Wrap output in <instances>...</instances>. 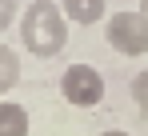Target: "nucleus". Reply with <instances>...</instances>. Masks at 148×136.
<instances>
[{
	"instance_id": "6",
	"label": "nucleus",
	"mask_w": 148,
	"mask_h": 136,
	"mask_svg": "<svg viewBox=\"0 0 148 136\" xmlns=\"http://www.w3.org/2000/svg\"><path fill=\"white\" fill-rule=\"evenodd\" d=\"M20 84V52L0 40V96Z\"/></svg>"
},
{
	"instance_id": "5",
	"label": "nucleus",
	"mask_w": 148,
	"mask_h": 136,
	"mask_svg": "<svg viewBox=\"0 0 148 136\" xmlns=\"http://www.w3.org/2000/svg\"><path fill=\"white\" fill-rule=\"evenodd\" d=\"M0 136H28V112L16 100H0Z\"/></svg>"
},
{
	"instance_id": "10",
	"label": "nucleus",
	"mask_w": 148,
	"mask_h": 136,
	"mask_svg": "<svg viewBox=\"0 0 148 136\" xmlns=\"http://www.w3.org/2000/svg\"><path fill=\"white\" fill-rule=\"evenodd\" d=\"M140 12H144V16H148V0H140Z\"/></svg>"
},
{
	"instance_id": "1",
	"label": "nucleus",
	"mask_w": 148,
	"mask_h": 136,
	"mask_svg": "<svg viewBox=\"0 0 148 136\" xmlns=\"http://www.w3.org/2000/svg\"><path fill=\"white\" fill-rule=\"evenodd\" d=\"M68 16L60 8V0H28V8L20 12V44L24 52L48 60L56 52H64L68 44Z\"/></svg>"
},
{
	"instance_id": "3",
	"label": "nucleus",
	"mask_w": 148,
	"mask_h": 136,
	"mask_svg": "<svg viewBox=\"0 0 148 136\" xmlns=\"http://www.w3.org/2000/svg\"><path fill=\"white\" fill-rule=\"evenodd\" d=\"M60 96L72 104V108H96L104 100V76H100L92 64H68L64 76H60Z\"/></svg>"
},
{
	"instance_id": "2",
	"label": "nucleus",
	"mask_w": 148,
	"mask_h": 136,
	"mask_svg": "<svg viewBox=\"0 0 148 136\" xmlns=\"http://www.w3.org/2000/svg\"><path fill=\"white\" fill-rule=\"evenodd\" d=\"M104 40H108L112 52H120V56H148V16L140 8H136V12L108 16Z\"/></svg>"
},
{
	"instance_id": "7",
	"label": "nucleus",
	"mask_w": 148,
	"mask_h": 136,
	"mask_svg": "<svg viewBox=\"0 0 148 136\" xmlns=\"http://www.w3.org/2000/svg\"><path fill=\"white\" fill-rule=\"evenodd\" d=\"M132 100H136V108H140V112H148V68L132 76Z\"/></svg>"
},
{
	"instance_id": "9",
	"label": "nucleus",
	"mask_w": 148,
	"mask_h": 136,
	"mask_svg": "<svg viewBox=\"0 0 148 136\" xmlns=\"http://www.w3.org/2000/svg\"><path fill=\"white\" fill-rule=\"evenodd\" d=\"M100 136H128L124 128H108V132H100Z\"/></svg>"
},
{
	"instance_id": "8",
	"label": "nucleus",
	"mask_w": 148,
	"mask_h": 136,
	"mask_svg": "<svg viewBox=\"0 0 148 136\" xmlns=\"http://www.w3.org/2000/svg\"><path fill=\"white\" fill-rule=\"evenodd\" d=\"M16 12H20V0H0V32L16 20Z\"/></svg>"
},
{
	"instance_id": "4",
	"label": "nucleus",
	"mask_w": 148,
	"mask_h": 136,
	"mask_svg": "<svg viewBox=\"0 0 148 136\" xmlns=\"http://www.w3.org/2000/svg\"><path fill=\"white\" fill-rule=\"evenodd\" d=\"M60 8H64V16L72 24H100L104 20V12H108V0H60Z\"/></svg>"
}]
</instances>
